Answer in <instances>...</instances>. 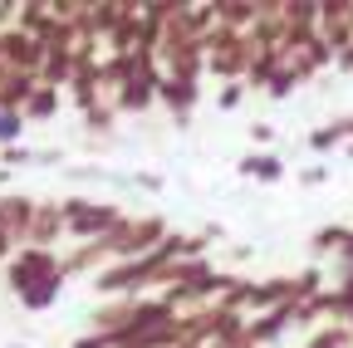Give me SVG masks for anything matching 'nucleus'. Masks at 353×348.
I'll return each instance as SVG.
<instances>
[{"label": "nucleus", "mask_w": 353, "mask_h": 348, "mask_svg": "<svg viewBox=\"0 0 353 348\" xmlns=\"http://www.w3.org/2000/svg\"><path fill=\"white\" fill-rule=\"evenodd\" d=\"M348 157H353V143H348Z\"/></svg>", "instance_id": "nucleus-8"}, {"label": "nucleus", "mask_w": 353, "mask_h": 348, "mask_svg": "<svg viewBox=\"0 0 353 348\" xmlns=\"http://www.w3.org/2000/svg\"><path fill=\"white\" fill-rule=\"evenodd\" d=\"M339 343H343V329H324V334L309 338V348H339Z\"/></svg>", "instance_id": "nucleus-5"}, {"label": "nucleus", "mask_w": 353, "mask_h": 348, "mask_svg": "<svg viewBox=\"0 0 353 348\" xmlns=\"http://www.w3.org/2000/svg\"><path fill=\"white\" fill-rule=\"evenodd\" d=\"M54 294H59V275H44V280H39V285H34V289H25V294H20V299H25V304H30V309H39V304H50V299H54Z\"/></svg>", "instance_id": "nucleus-4"}, {"label": "nucleus", "mask_w": 353, "mask_h": 348, "mask_svg": "<svg viewBox=\"0 0 353 348\" xmlns=\"http://www.w3.org/2000/svg\"><path fill=\"white\" fill-rule=\"evenodd\" d=\"M162 99H167L172 108H192L196 89H192V79H162Z\"/></svg>", "instance_id": "nucleus-3"}, {"label": "nucleus", "mask_w": 353, "mask_h": 348, "mask_svg": "<svg viewBox=\"0 0 353 348\" xmlns=\"http://www.w3.org/2000/svg\"><path fill=\"white\" fill-rule=\"evenodd\" d=\"M79 348H108V338H103V334H94V338H83Z\"/></svg>", "instance_id": "nucleus-7"}, {"label": "nucleus", "mask_w": 353, "mask_h": 348, "mask_svg": "<svg viewBox=\"0 0 353 348\" xmlns=\"http://www.w3.org/2000/svg\"><path fill=\"white\" fill-rule=\"evenodd\" d=\"M236 103H241V83H231V89L221 94V108H236Z\"/></svg>", "instance_id": "nucleus-6"}, {"label": "nucleus", "mask_w": 353, "mask_h": 348, "mask_svg": "<svg viewBox=\"0 0 353 348\" xmlns=\"http://www.w3.org/2000/svg\"><path fill=\"white\" fill-rule=\"evenodd\" d=\"M241 172H245V177H260V182H280V177H285V162L270 157V152H250V157L241 162Z\"/></svg>", "instance_id": "nucleus-1"}, {"label": "nucleus", "mask_w": 353, "mask_h": 348, "mask_svg": "<svg viewBox=\"0 0 353 348\" xmlns=\"http://www.w3.org/2000/svg\"><path fill=\"white\" fill-rule=\"evenodd\" d=\"M353 143V118H339V123H329V127H319L314 138H309V147L314 152H329V147H339V143Z\"/></svg>", "instance_id": "nucleus-2"}]
</instances>
